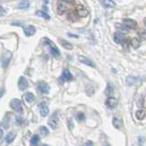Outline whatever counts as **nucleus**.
<instances>
[{"mask_svg":"<svg viewBox=\"0 0 146 146\" xmlns=\"http://www.w3.org/2000/svg\"><path fill=\"white\" fill-rule=\"evenodd\" d=\"M44 42H45V44L47 45V46L49 47V49H50V51H51V53L52 54V55L54 56V57H59L60 56V51L58 50V48L56 47V45L54 44L52 40H50L48 38H45V40H44Z\"/></svg>","mask_w":146,"mask_h":146,"instance_id":"1","label":"nucleus"},{"mask_svg":"<svg viewBox=\"0 0 146 146\" xmlns=\"http://www.w3.org/2000/svg\"><path fill=\"white\" fill-rule=\"evenodd\" d=\"M10 107L12 108V110H15L16 112H18V113H22V112H23L22 103L18 98H13L11 100Z\"/></svg>","mask_w":146,"mask_h":146,"instance_id":"2","label":"nucleus"},{"mask_svg":"<svg viewBox=\"0 0 146 146\" xmlns=\"http://www.w3.org/2000/svg\"><path fill=\"white\" fill-rule=\"evenodd\" d=\"M58 122H59V116H58V112H54V113L50 117L49 119V125L52 129H56L58 126Z\"/></svg>","mask_w":146,"mask_h":146,"instance_id":"3","label":"nucleus"},{"mask_svg":"<svg viewBox=\"0 0 146 146\" xmlns=\"http://www.w3.org/2000/svg\"><path fill=\"white\" fill-rule=\"evenodd\" d=\"M76 14L78 17H80V18H86V17H87L89 15V12L88 10L86 9V8L83 6V5H78L76 7Z\"/></svg>","mask_w":146,"mask_h":146,"instance_id":"4","label":"nucleus"},{"mask_svg":"<svg viewBox=\"0 0 146 146\" xmlns=\"http://www.w3.org/2000/svg\"><path fill=\"white\" fill-rule=\"evenodd\" d=\"M38 89L41 94H49L50 92V86L46 82L40 81L38 83Z\"/></svg>","mask_w":146,"mask_h":146,"instance_id":"5","label":"nucleus"},{"mask_svg":"<svg viewBox=\"0 0 146 146\" xmlns=\"http://www.w3.org/2000/svg\"><path fill=\"white\" fill-rule=\"evenodd\" d=\"M68 7H67V5H66V3L64 2V1H60L58 2L57 4V13L59 15H64L66 11H67Z\"/></svg>","mask_w":146,"mask_h":146,"instance_id":"6","label":"nucleus"},{"mask_svg":"<svg viewBox=\"0 0 146 146\" xmlns=\"http://www.w3.org/2000/svg\"><path fill=\"white\" fill-rule=\"evenodd\" d=\"M78 61L80 62L81 64H84L87 66H90V67H96L95 62L86 56H78Z\"/></svg>","mask_w":146,"mask_h":146,"instance_id":"7","label":"nucleus"},{"mask_svg":"<svg viewBox=\"0 0 146 146\" xmlns=\"http://www.w3.org/2000/svg\"><path fill=\"white\" fill-rule=\"evenodd\" d=\"M123 24L130 30H135L137 28V22L131 19H126L123 20Z\"/></svg>","mask_w":146,"mask_h":146,"instance_id":"8","label":"nucleus"},{"mask_svg":"<svg viewBox=\"0 0 146 146\" xmlns=\"http://www.w3.org/2000/svg\"><path fill=\"white\" fill-rule=\"evenodd\" d=\"M23 31H24V33L25 35L27 37H31L32 35L35 34L36 32V29L34 26H31V25H29V26H26L23 28Z\"/></svg>","mask_w":146,"mask_h":146,"instance_id":"9","label":"nucleus"},{"mask_svg":"<svg viewBox=\"0 0 146 146\" xmlns=\"http://www.w3.org/2000/svg\"><path fill=\"white\" fill-rule=\"evenodd\" d=\"M18 85H19V88L20 90H26L29 87V83L27 81V79L25 77H23V76L19 77Z\"/></svg>","mask_w":146,"mask_h":146,"instance_id":"10","label":"nucleus"},{"mask_svg":"<svg viewBox=\"0 0 146 146\" xmlns=\"http://www.w3.org/2000/svg\"><path fill=\"white\" fill-rule=\"evenodd\" d=\"M114 40H115V42L122 44V45L128 41V40L125 38L122 34H120V33H115L114 34Z\"/></svg>","mask_w":146,"mask_h":146,"instance_id":"11","label":"nucleus"},{"mask_svg":"<svg viewBox=\"0 0 146 146\" xmlns=\"http://www.w3.org/2000/svg\"><path fill=\"white\" fill-rule=\"evenodd\" d=\"M117 104H118V101H117V99L113 97H110V98H108L107 99V101H106V106L108 108H110V110H112V108H114L116 106H117Z\"/></svg>","mask_w":146,"mask_h":146,"instance_id":"12","label":"nucleus"},{"mask_svg":"<svg viewBox=\"0 0 146 146\" xmlns=\"http://www.w3.org/2000/svg\"><path fill=\"white\" fill-rule=\"evenodd\" d=\"M141 80L140 78H137L134 76H129L127 78V84L129 86H137L141 84Z\"/></svg>","mask_w":146,"mask_h":146,"instance_id":"13","label":"nucleus"},{"mask_svg":"<svg viewBox=\"0 0 146 146\" xmlns=\"http://www.w3.org/2000/svg\"><path fill=\"white\" fill-rule=\"evenodd\" d=\"M40 113L42 117H46L49 115V108L45 103H40Z\"/></svg>","mask_w":146,"mask_h":146,"instance_id":"14","label":"nucleus"},{"mask_svg":"<svg viewBox=\"0 0 146 146\" xmlns=\"http://www.w3.org/2000/svg\"><path fill=\"white\" fill-rule=\"evenodd\" d=\"M73 79V76L72 74L70 73V71L65 69L64 71V73H62V76L61 77V80L62 81H71Z\"/></svg>","mask_w":146,"mask_h":146,"instance_id":"15","label":"nucleus"},{"mask_svg":"<svg viewBox=\"0 0 146 146\" xmlns=\"http://www.w3.org/2000/svg\"><path fill=\"white\" fill-rule=\"evenodd\" d=\"M30 0H21L19 3L18 8H19V9H27L30 7Z\"/></svg>","mask_w":146,"mask_h":146,"instance_id":"16","label":"nucleus"},{"mask_svg":"<svg viewBox=\"0 0 146 146\" xmlns=\"http://www.w3.org/2000/svg\"><path fill=\"white\" fill-rule=\"evenodd\" d=\"M102 5L107 8H113L116 7L113 0H102Z\"/></svg>","mask_w":146,"mask_h":146,"instance_id":"17","label":"nucleus"},{"mask_svg":"<svg viewBox=\"0 0 146 146\" xmlns=\"http://www.w3.org/2000/svg\"><path fill=\"white\" fill-rule=\"evenodd\" d=\"M59 42H60V44L62 45V46L64 47V49H66V50H72L73 49V45L71 44L70 42H68L67 40H64V39H60Z\"/></svg>","mask_w":146,"mask_h":146,"instance_id":"18","label":"nucleus"},{"mask_svg":"<svg viewBox=\"0 0 146 146\" xmlns=\"http://www.w3.org/2000/svg\"><path fill=\"white\" fill-rule=\"evenodd\" d=\"M15 137H16V132L10 131L9 133H7V136H6V143H11L12 141L15 140Z\"/></svg>","mask_w":146,"mask_h":146,"instance_id":"19","label":"nucleus"},{"mask_svg":"<svg viewBox=\"0 0 146 146\" xmlns=\"http://www.w3.org/2000/svg\"><path fill=\"white\" fill-rule=\"evenodd\" d=\"M105 92H106V94L108 96V97H111V96L113 95V93H114V86H113V85L111 84V83H108V84Z\"/></svg>","mask_w":146,"mask_h":146,"instance_id":"20","label":"nucleus"},{"mask_svg":"<svg viewBox=\"0 0 146 146\" xmlns=\"http://www.w3.org/2000/svg\"><path fill=\"white\" fill-rule=\"evenodd\" d=\"M25 99L28 103H31L35 100V96L33 95L31 92H28L25 94Z\"/></svg>","mask_w":146,"mask_h":146,"instance_id":"21","label":"nucleus"},{"mask_svg":"<svg viewBox=\"0 0 146 146\" xmlns=\"http://www.w3.org/2000/svg\"><path fill=\"white\" fill-rule=\"evenodd\" d=\"M115 27H116L117 29H118V30H119V31H123L124 33H127V32H129V31H130V29H128L126 26H125L124 24L116 23V24H115Z\"/></svg>","mask_w":146,"mask_h":146,"instance_id":"22","label":"nucleus"},{"mask_svg":"<svg viewBox=\"0 0 146 146\" xmlns=\"http://www.w3.org/2000/svg\"><path fill=\"white\" fill-rule=\"evenodd\" d=\"M36 15H37V16H39V17H40V18L44 19H47V20L51 19V17H50V15L47 14L46 12H44L43 10H39V11H37V12H36Z\"/></svg>","mask_w":146,"mask_h":146,"instance_id":"23","label":"nucleus"},{"mask_svg":"<svg viewBox=\"0 0 146 146\" xmlns=\"http://www.w3.org/2000/svg\"><path fill=\"white\" fill-rule=\"evenodd\" d=\"M112 124L116 129H120L122 127V121L120 119H119L118 118H114L113 120H112Z\"/></svg>","mask_w":146,"mask_h":146,"instance_id":"24","label":"nucleus"},{"mask_svg":"<svg viewBox=\"0 0 146 146\" xmlns=\"http://www.w3.org/2000/svg\"><path fill=\"white\" fill-rule=\"evenodd\" d=\"M130 43L133 48H138L141 44V41L139 39H137V38H132L131 40L130 41Z\"/></svg>","mask_w":146,"mask_h":146,"instance_id":"25","label":"nucleus"},{"mask_svg":"<svg viewBox=\"0 0 146 146\" xmlns=\"http://www.w3.org/2000/svg\"><path fill=\"white\" fill-rule=\"evenodd\" d=\"M145 115H146V113H145L144 110H138V111L136 112V114H135L136 118L138 119L139 120L143 119L145 118Z\"/></svg>","mask_w":146,"mask_h":146,"instance_id":"26","label":"nucleus"},{"mask_svg":"<svg viewBox=\"0 0 146 146\" xmlns=\"http://www.w3.org/2000/svg\"><path fill=\"white\" fill-rule=\"evenodd\" d=\"M40 136L39 135H34L31 138V144L32 146H35V145H37V144L40 143Z\"/></svg>","mask_w":146,"mask_h":146,"instance_id":"27","label":"nucleus"},{"mask_svg":"<svg viewBox=\"0 0 146 146\" xmlns=\"http://www.w3.org/2000/svg\"><path fill=\"white\" fill-rule=\"evenodd\" d=\"M40 133H41V135L42 136H46L49 134V130H48V128L47 127H45V126H41L40 127Z\"/></svg>","mask_w":146,"mask_h":146,"instance_id":"28","label":"nucleus"},{"mask_svg":"<svg viewBox=\"0 0 146 146\" xmlns=\"http://www.w3.org/2000/svg\"><path fill=\"white\" fill-rule=\"evenodd\" d=\"M10 58H11V56L7 57V58H5L4 61L2 62V66H3L4 68L7 67V65H8V64H9V62H10Z\"/></svg>","mask_w":146,"mask_h":146,"instance_id":"29","label":"nucleus"},{"mask_svg":"<svg viewBox=\"0 0 146 146\" xmlns=\"http://www.w3.org/2000/svg\"><path fill=\"white\" fill-rule=\"evenodd\" d=\"M76 119L78 121H83V120H85V115L83 113H78L76 115Z\"/></svg>","mask_w":146,"mask_h":146,"instance_id":"30","label":"nucleus"},{"mask_svg":"<svg viewBox=\"0 0 146 146\" xmlns=\"http://www.w3.org/2000/svg\"><path fill=\"white\" fill-rule=\"evenodd\" d=\"M23 119L20 118V117H16V124H18V125H22L23 124Z\"/></svg>","mask_w":146,"mask_h":146,"instance_id":"31","label":"nucleus"},{"mask_svg":"<svg viewBox=\"0 0 146 146\" xmlns=\"http://www.w3.org/2000/svg\"><path fill=\"white\" fill-rule=\"evenodd\" d=\"M67 124H68V126H69V128L72 130V129L74 128V122H73V120H72V119H67Z\"/></svg>","mask_w":146,"mask_h":146,"instance_id":"32","label":"nucleus"},{"mask_svg":"<svg viewBox=\"0 0 146 146\" xmlns=\"http://www.w3.org/2000/svg\"><path fill=\"white\" fill-rule=\"evenodd\" d=\"M6 9L4 8L3 7H1L0 6V17H2V16H5L6 15Z\"/></svg>","mask_w":146,"mask_h":146,"instance_id":"33","label":"nucleus"},{"mask_svg":"<svg viewBox=\"0 0 146 146\" xmlns=\"http://www.w3.org/2000/svg\"><path fill=\"white\" fill-rule=\"evenodd\" d=\"M141 36L143 37V38H145V39H146V31H141Z\"/></svg>","mask_w":146,"mask_h":146,"instance_id":"34","label":"nucleus"},{"mask_svg":"<svg viewBox=\"0 0 146 146\" xmlns=\"http://www.w3.org/2000/svg\"><path fill=\"white\" fill-rule=\"evenodd\" d=\"M86 146H94V143H92V141H87Z\"/></svg>","mask_w":146,"mask_h":146,"instance_id":"35","label":"nucleus"},{"mask_svg":"<svg viewBox=\"0 0 146 146\" xmlns=\"http://www.w3.org/2000/svg\"><path fill=\"white\" fill-rule=\"evenodd\" d=\"M62 1H64L65 3H73L74 0H62Z\"/></svg>","mask_w":146,"mask_h":146,"instance_id":"36","label":"nucleus"},{"mask_svg":"<svg viewBox=\"0 0 146 146\" xmlns=\"http://www.w3.org/2000/svg\"><path fill=\"white\" fill-rule=\"evenodd\" d=\"M3 134H4V131H3V130H2V129H0V139L2 138Z\"/></svg>","mask_w":146,"mask_h":146,"instance_id":"37","label":"nucleus"},{"mask_svg":"<svg viewBox=\"0 0 146 146\" xmlns=\"http://www.w3.org/2000/svg\"><path fill=\"white\" fill-rule=\"evenodd\" d=\"M68 36H71V37H74V38H77L76 35H74V34H70V33H68Z\"/></svg>","mask_w":146,"mask_h":146,"instance_id":"38","label":"nucleus"},{"mask_svg":"<svg viewBox=\"0 0 146 146\" xmlns=\"http://www.w3.org/2000/svg\"><path fill=\"white\" fill-rule=\"evenodd\" d=\"M2 95H3V90H1V89H0V98L2 97Z\"/></svg>","mask_w":146,"mask_h":146,"instance_id":"39","label":"nucleus"},{"mask_svg":"<svg viewBox=\"0 0 146 146\" xmlns=\"http://www.w3.org/2000/svg\"><path fill=\"white\" fill-rule=\"evenodd\" d=\"M43 2H44L45 4H48V3H49V0H43Z\"/></svg>","mask_w":146,"mask_h":146,"instance_id":"40","label":"nucleus"},{"mask_svg":"<svg viewBox=\"0 0 146 146\" xmlns=\"http://www.w3.org/2000/svg\"><path fill=\"white\" fill-rule=\"evenodd\" d=\"M143 23H144V25L146 26V18H144V19H143Z\"/></svg>","mask_w":146,"mask_h":146,"instance_id":"41","label":"nucleus"},{"mask_svg":"<svg viewBox=\"0 0 146 146\" xmlns=\"http://www.w3.org/2000/svg\"><path fill=\"white\" fill-rule=\"evenodd\" d=\"M107 146H110V145H107Z\"/></svg>","mask_w":146,"mask_h":146,"instance_id":"42","label":"nucleus"}]
</instances>
